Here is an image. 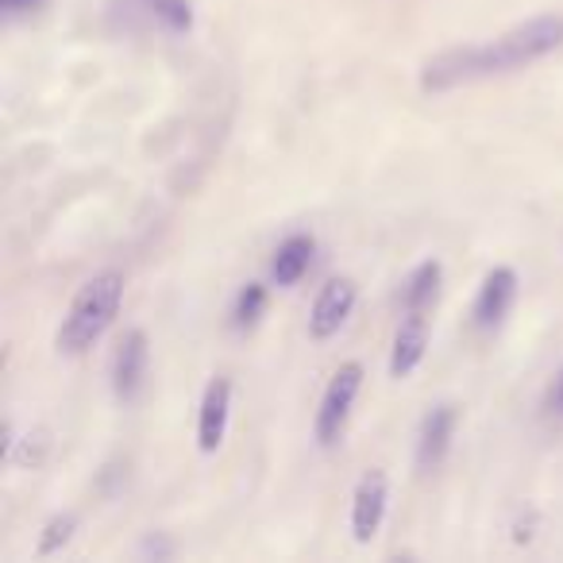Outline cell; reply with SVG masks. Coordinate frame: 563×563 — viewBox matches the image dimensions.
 Here are the masks:
<instances>
[{
    "label": "cell",
    "instance_id": "cell-1",
    "mask_svg": "<svg viewBox=\"0 0 563 563\" xmlns=\"http://www.w3.org/2000/svg\"><path fill=\"white\" fill-rule=\"evenodd\" d=\"M560 47H563V16L560 12H544V16H532L525 24L501 32L498 40L440 51L437 58H429L421 66V89L424 93H444V89L471 86V81L501 78V74H514L540 63V58H548Z\"/></svg>",
    "mask_w": 563,
    "mask_h": 563
},
{
    "label": "cell",
    "instance_id": "cell-2",
    "mask_svg": "<svg viewBox=\"0 0 563 563\" xmlns=\"http://www.w3.org/2000/svg\"><path fill=\"white\" fill-rule=\"evenodd\" d=\"M120 301H124V274L120 271H101L78 290V298L70 301V313H66L63 329H58L55 344L66 355H81L112 329L120 313Z\"/></svg>",
    "mask_w": 563,
    "mask_h": 563
},
{
    "label": "cell",
    "instance_id": "cell-3",
    "mask_svg": "<svg viewBox=\"0 0 563 563\" xmlns=\"http://www.w3.org/2000/svg\"><path fill=\"white\" fill-rule=\"evenodd\" d=\"M109 20L124 32L186 35L194 27L189 0H109Z\"/></svg>",
    "mask_w": 563,
    "mask_h": 563
},
{
    "label": "cell",
    "instance_id": "cell-4",
    "mask_svg": "<svg viewBox=\"0 0 563 563\" xmlns=\"http://www.w3.org/2000/svg\"><path fill=\"white\" fill-rule=\"evenodd\" d=\"M360 386H363V367L360 363H344V367L332 375L329 390L321 398V409L313 417V437L321 448H332L347 429V417H352V406L360 398Z\"/></svg>",
    "mask_w": 563,
    "mask_h": 563
},
{
    "label": "cell",
    "instance_id": "cell-5",
    "mask_svg": "<svg viewBox=\"0 0 563 563\" xmlns=\"http://www.w3.org/2000/svg\"><path fill=\"white\" fill-rule=\"evenodd\" d=\"M147 367H151L147 332L143 329L124 332L117 355H112V394H117V401L132 406V401L140 398L143 386H147Z\"/></svg>",
    "mask_w": 563,
    "mask_h": 563
},
{
    "label": "cell",
    "instance_id": "cell-6",
    "mask_svg": "<svg viewBox=\"0 0 563 563\" xmlns=\"http://www.w3.org/2000/svg\"><path fill=\"white\" fill-rule=\"evenodd\" d=\"M455 424H460V406L455 401H440L424 413L421 429H417V471H437L448 460L455 440Z\"/></svg>",
    "mask_w": 563,
    "mask_h": 563
},
{
    "label": "cell",
    "instance_id": "cell-7",
    "mask_svg": "<svg viewBox=\"0 0 563 563\" xmlns=\"http://www.w3.org/2000/svg\"><path fill=\"white\" fill-rule=\"evenodd\" d=\"M386 501H390V483H386L383 471H367V475L355 483L352 494V537L355 544H371L375 532L383 529Z\"/></svg>",
    "mask_w": 563,
    "mask_h": 563
},
{
    "label": "cell",
    "instance_id": "cell-8",
    "mask_svg": "<svg viewBox=\"0 0 563 563\" xmlns=\"http://www.w3.org/2000/svg\"><path fill=\"white\" fill-rule=\"evenodd\" d=\"M514 301H517V271H514V266H494V271L483 278V286H478L475 309H471V317H475V329L478 332L501 329V321L509 317Z\"/></svg>",
    "mask_w": 563,
    "mask_h": 563
},
{
    "label": "cell",
    "instance_id": "cell-9",
    "mask_svg": "<svg viewBox=\"0 0 563 563\" xmlns=\"http://www.w3.org/2000/svg\"><path fill=\"white\" fill-rule=\"evenodd\" d=\"M355 298H360V290H355L352 278H332L313 301V313H309V336L313 340L336 336V332L347 324V317H352Z\"/></svg>",
    "mask_w": 563,
    "mask_h": 563
},
{
    "label": "cell",
    "instance_id": "cell-10",
    "mask_svg": "<svg viewBox=\"0 0 563 563\" xmlns=\"http://www.w3.org/2000/svg\"><path fill=\"white\" fill-rule=\"evenodd\" d=\"M228 417H232V383H228V378H212V383L205 386L201 417H197V448H201L205 455H212L224 444Z\"/></svg>",
    "mask_w": 563,
    "mask_h": 563
},
{
    "label": "cell",
    "instance_id": "cell-11",
    "mask_svg": "<svg viewBox=\"0 0 563 563\" xmlns=\"http://www.w3.org/2000/svg\"><path fill=\"white\" fill-rule=\"evenodd\" d=\"M429 347V317L424 309H406V321L398 324V336L390 347V378H409L424 360Z\"/></svg>",
    "mask_w": 563,
    "mask_h": 563
},
{
    "label": "cell",
    "instance_id": "cell-12",
    "mask_svg": "<svg viewBox=\"0 0 563 563\" xmlns=\"http://www.w3.org/2000/svg\"><path fill=\"white\" fill-rule=\"evenodd\" d=\"M313 235H286V240L278 243V251H274L271 258V278L274 286H298L301 278H306V271L313 266Z\"/></svg>",
    "mask_w": 563,
    "mask_h": 563
},
{
    "label": "cell",
    "instance_id": "cell-13",
    "mask_svg": "<svg viewBox=\"0 0 563 563\" xmlns=\"http://www.w3.org/2000/svg\"><path fill=\"white\" fill-rule=\"evenodd\" d=\"M440 278H444V266L437 258H424L406 282V309H429L440 294Z\"/></svg>",
    "mask_w": 563,
    "mask_h": 563
},
{
    "label": "cell",
    "instance_id": "cell-14",
    "mask_svg": "<svg viewBox=\"0 0 563 563\" xmlns=\"http://www.w3.org/2000/svg\"><path fill=\"white\" fill-rule=\"evenodd\" d=\"M266 313V286L263 282H247L240 290V298H235V309H232V324L235 329H255L258 317Z\"/></svg>",
    "mask_w": 563,
    "mask_h": 563
},
{
    "label": "cell",
    "instance_id": "cell-15",
    "mask_svg": "<svg viewBox=\"0 0 563 563\" xmlns=\"http://www.w3.org/2000/svg\"><path fill=\"white\" fill-rule=\"evenodd\" d=\"M74 529H78V517H74V514L51 517L47 529H43V537H40V555H55L63 544H70Z\"/></svg>",
    "mask_w": 563,
    "mask_h": 563
},
{
    "label": "cell",
    "instance_id": "cell-16",
    "mask_svg": "<svg viewBox=\"0 0 563 563\" xmlns=\"http://www.w3.org/2000/svg\"><path fill=\"white\" fill-rule=\"evenodd\" d=\"M544 421L555 424V429H563V367L555 371V378L544 390Z\"/></svg>",
    "mask_w": 563,
    "mask_h": 563
},
{
    "label": "cell",
    "instance_id": "cell-17",
    "mask_svg": "<svg viewBox=\"0 0 563 563\" xmlns=\"http://www.w3.org/2000/svg\"><path fill=\"white\" fill-rule=\"evenodd\" d=\"M47 0H0V12H4V20H24L32 16V12H40Z\"/></svg>",
    "mask_w": 563,
    "mask_h": 563
}]
</instances>
